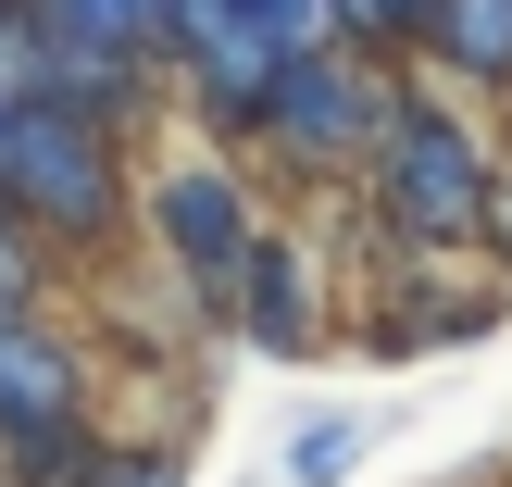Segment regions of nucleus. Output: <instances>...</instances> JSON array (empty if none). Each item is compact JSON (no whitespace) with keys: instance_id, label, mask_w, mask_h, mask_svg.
Masks as SVG:
<instances>
[{"instance_id":"nucleus-1","label":"nucleus","mask_w":512,"mask_h":487,"mask_svg":"<svg viewBox=\"0 0 512 487\" xmlns=\"http://www.w3.org/2000/svg\"><path fill=\"white\" fill-rule=\"evenodd\" d=\"M0 213L25 225L38 250H100L125 213V163H113V125L75 113V100L25 88L0 113Z\"/></svg>"},{"instance_id":"nucleus-2","label":"nucleus","mask_w":512,"mask_h":487,"mask_svg":"<svg viewBox=\"0 0 512 487\" xmlns=\"http://www.w3.org/2000/svg\"><path fill=\"white\" fill-rule=\"evenodd\" d=\"M375 200H388L400 238H475V225H488V163H475V138L450 113L400 100V113L375 125Z\"/></svg>"},{"instance_id":"nucleus-3","label":"nucleus","mask_w":512,"mask_h":487,"mask_svg":"<svg viewBox=\"0 0 512 487\" xmlns=\"http://www.w3.org/2000/svg\"><path fill=\"white\" fill-rule=\"evenodd\" d=\"M400 100H375V75L350 63L338 38H313V50H288L275 63V88L250 100V125H263L275 150H300V163H350V150H375V125H388Z\"/></svg>"},{"instance_id":"nucleus-4","label":"nucleus","mask_w":512,"mask_h":487,"mask_svg":"<svg viewBox=\"0 0 512 487\" xmlns=\"http://www.w3.org/2000/svg\"><path fill=\"white\" fill-rule=\"evenodd\" d=\"M50 425H88V363L38 300H0V450L50 438Z\"/></svg>"},{"instance_id":"nucleus-5","label":"nucleus","mask_w":512,"mask_h":487,"mask_svg":"<svg viewBox=\"0 0 512 487\" xmlns=\"http://www.w3.org/2000/svg\"><path fill=\"white\" fill-rule=\"evenodd\" d=\"M150 225H163L175 275H188L200 300H225V275H238V250H250V200H238V175H213V163H175L163 188H150Z\"/></svg>"},{"instance_id":"nucleus-6","label":"nucleus","mask_w":512,"mask_h":487,"mask_svg":"<svg viewBox=\"0 0 512 487\" xmlns=\"http://www.w3.org/2000/svg\"><path fill=\"white\" fill-rule=\"evenodd\" d=\"M225 300H238V325H250L263 350H313V275H300L288 238H263V225H250V250H238V275H225Z\"/></svg>"},{"instance_id":"nucleus-7","label":"nucleus","mask_w":512,"mask_h":487,"mask_svg":"<svg viewBox=\"0 0 512 487\" xmlns=\"http://www.w3.org/2000/svg\"><path fill=\"white\" fill-rule=\"evenodd\" d=\"M25 25L63 50H125V63H163V25L175 0H25Z\"/></svg>"},{"instance_id":"nucleus-8","label":"nucleus","mask_w":512,"mask_h":487,"mask_svg":"<svg viewBox=\"0 0 512 487\" xmlns=\"http://www.w3.org/2000/svg\"><path fill=\"white\" fill-rule=\"evenodd\" d=\"M413 38L438 63H463V75H512V0H425Z\"/></svg>"},{"instance_id":"nucleus-9","label":"nucleus","mask_w":512,"mask_h":487,"mask_svg":"<svg viewBox=\"0 0 512 487\" xmlns=\"http://www.w3.org/2000/svg\"><path fill=\"white\" fill-rule=\"evenodd\" d=\"M350 463H363V425H350V413H338V425H300V438H288V487H338Z\"/></svg>"},{"instance_id":"nucleus-10","label":"nucleus","mask_w":512,"mask_h":487,"mask_svg":"<svg viewBox=\"0 0 512 487\" xmlns=\"http://www.w3.org/2000/svg\"><path fill=\"white\" fill-rule=\"evenodd\" d=\"M38 88V25H25V0H0V100Z\"/></svg>"},{"instance_id":"nucleus-11","label":"nucleus","mask_w":512,"mask_h":487,"mask_svg":"<svg viewBox=\"0 0 512 487\" xmlns=\"http://www.w3.org/2000/svg\"><path fill=\"white\" fill-rule=\"evenodd\" d=\"M38 275H50V250L25 238L13 213H0V300H38Z\"/></svg>"},{"instance_id":"nucleus-12","label":"nucleus","mask_w":512,"mask_h":487,"mask_svg":"<svg viewBox=\"0 0 512 487\" xmlns=\"http://www.w3.org/2000/svg\"><path fill=\"white\" fill-rule=\"evenodd\" d=\"M188 463H175V450H100V475L88 487H175Z\"/></svg>"},{"instance_id":"nucleus-13","label":"nucleus","mask_w":512,"mask_h":487,"mask_svg":"<svg viewBox=\"0 0 512 487\" xmlns=\"http://www.w3.org/2000/svg\"><path fill=\"white\" fill-rule=\"evenodd\" d=\"M488 250L512 263V188H488Z\"/></svg>"}]
</instances>
